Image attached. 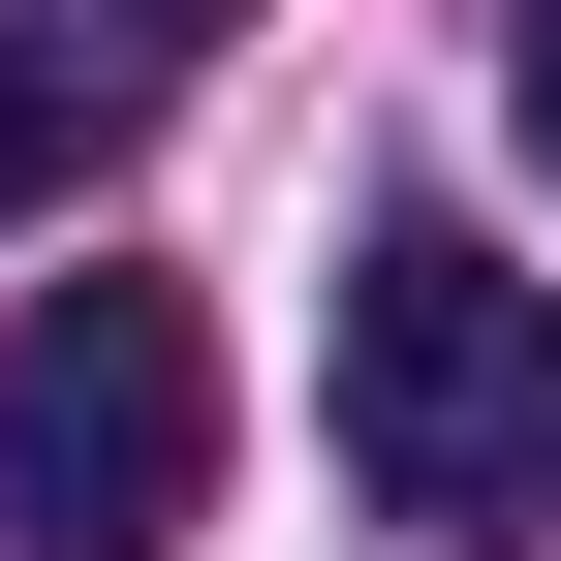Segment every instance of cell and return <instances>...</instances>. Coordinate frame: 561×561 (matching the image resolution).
<instances>
[{"mask_svg": "<svg viewBox=\"0 0 561 561\" xmlns=\"http://www.w3.org/2000/svg\"><path fill=\"white\" fill-rule=\"evenodd\" d=\"M343 500L375 530H561V280L468 219L343 250Z\"/></svg>", "mask_w": 561, "mask_h": 561, "instance_id": "cell-1", "label": "cell"}, {"mask_svg": "<svg viewBox=\"0 0 561 561\" xmlns=\"http://www.w3.org/2000/svg\"><path fill=\"white\" fill-rule=\"evenodd\" d=\"M187 500H219L187 280H32L0 312V561H187Z\"/></svg>", "mask_w": 561, "mask_h": 561, "instance_id": "cell-2", "label": "cell"}, {"mask_svg": "<svg viewBox=\"0 0 561 561\" xmlns=\"http://www.w3.org/2000/svg\"><path fill=\"white\" fill-rule=\"evenodd\" d=\"M125 94H157V32H125V0H0V219H32V187H94Z\"/></svg>", "mask_w": 561, "mask_h": 561, "instance_id": "cell-3", "label": "cell"}, {"mask_svg": "<svg viewBox=\"0 0 561 561\" xmlns=\"http://www.w3.org/2000/svg\"><path fill=\"white\" fill-rule=\"evenodd\" d=\"M500 125H530V187H561V0H530V32H500Z\"/></svg>", "mask_w": 561, "mask_h": 561, "instance_id": "cell-4", "label": "cell"}]
</instances>
